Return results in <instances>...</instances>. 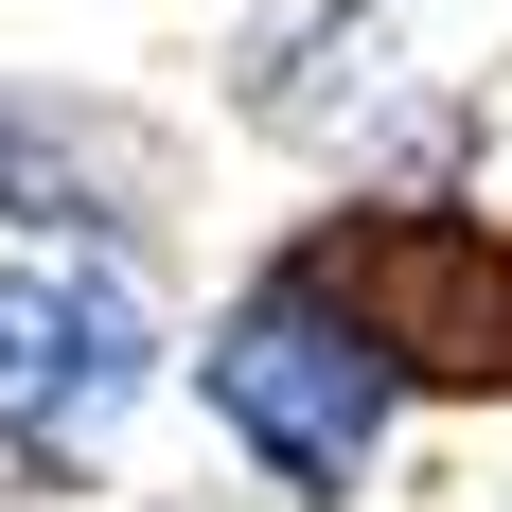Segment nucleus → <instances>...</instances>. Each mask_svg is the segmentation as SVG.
<instances>
[{
	"mask_svg": "<svg viewBox=\"0 0 512 512\" xmlns=\"http://www.w3.org/2000/svg\"><path fill=\"white\" fill-rule=\"evenodd\" d=\"M177 389L212 407V442H230L283 512H354L371 477H389V442H407V371H389V336L354 318V283H336L301 230L248 248V283L177 336Z\"/></svg>",
	"mask_w": 512,
	"mask_h": 512,
	"instance_id": "f257e3e1",
	"label": "nucleus"
},
{
	"mask_svg": "<svg viewBox=\"0 0 512 512\" xmlns=\"http://www.w3.org/2000/svg\"><path fill=\"white\" fill-rule=\"evenodd\" d=\"M177 389V318L124 265L0 248V477L18 495H106L124 424Z\"/></svg>",
	"mask_w": 512,
	"mask_h": 512,
	"instance_id": "f03ea898",
	"label": "nucleus"
},
{
	"mask_svg": "<svg viewBox=\"0 0 512 512\" xmlns=\"http://www.w3.org/2000/svg\"><path fill=\"white\" fill-rule=\"evenodd\" d=\"M301 248L354 283V318L389 336L407 407H512V230L477 195H318Z\"/></svg>",
	"mask_w": 512,
	"mask_h": 512,
	"instance_id": "7ed1b4c3",
	"label": "nucleus"
},
{
	"mask_svg": "<svg viewBox=\"0 0 512 512\" xmlns=\"http://www.w3.org/2000/svg\"><path fill=\"white\" fill-rule=\"evenodd\" d=\"M0 248H71V265L159 283L177 265V142L106 89L0 71Z\"/></svg>",
	"mask_w": 512,
	"mask_h": 512,
	"instance_id": "20e7f679",
	"label": "nucleus"
},
{
	"mask_svg": "<svg viewBox=\"0 0 512 512\" xmlns=\"http://www.w3.org/2000/svg\"><path fill=\"white\" fill-rule=\"evenodd\" d=\"M389 36H407V0H265L248 36H230V124H265V142L354 124L389 89Z\"/></svg>",
	"mask_w": 512,
	"mask_h": 512,
	"instance_id": "39448f33",
	"label": "nucleus"
}]
</instances>
